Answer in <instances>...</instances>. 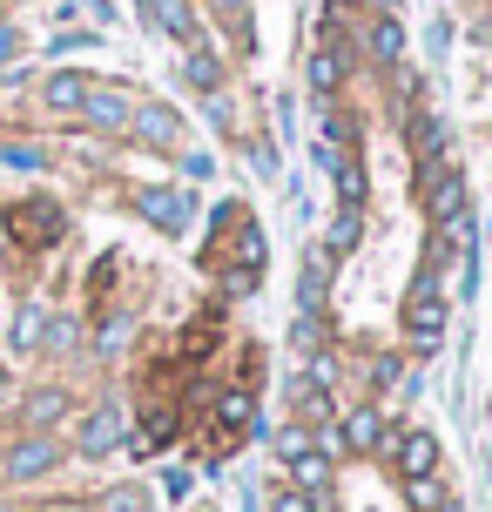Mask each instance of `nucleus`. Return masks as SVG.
<instances>
[{
  "mask_svg": "<svg viewBox=\"0 0 492 512\" xmlns=\"http://www.w3.org/2000/svg\"><path fill=\"white\" fill-rule=\"evenodd\" d=\"M405 337H412L418 351H439V337H445V290H439L432 270L412 277V297H405Z\"/></svg>",
  "mask_w": 492,
  "mask_h": 512,
  "instance_id": "obj_1",
  "label": "nucleus"
},
{
  "mask_svg": "<svg viewBox=\"0 0 492 512\" xmlns=\"http://www.w3.org/2000/svg\"><path fill=\"white\" fill-rule=\"evenodd\" d=\"M61 230H68V216H61V203H48V196H27V203L7 209V236H14L21 250H48V243H61Z\"/></svg>",
  "mask_w": 492,
  "mask_h": 512,
  "instance_id": "obj_2",
  "label": "nucleus"
},
{
  "mask_svg": "<svg viewBox=\"0 0 492 512\" xmlns=\"http://www.w3.org/2000/svg\"><path fill=\"white\" fill-rule=\"evenodd\" d=\"M135 209H142L162 236H182V230H189V216H196L189 189H142V196H135Z\"/></svg>",
  "mask_w": 492,
  "mask_h": 512,
  "instance_id": "obj_3",
  "label": "nucleus"
},
{
  "mask_svg": "<svg viewBox=\"0 0 492 512\" xmlns=\"http://www.w3.org/2000/svg\"><path fill=\"white\" fill-rule=\"evenodd\" d=\"M122 445V405H95L88 418H81V432H75V452L81 459H102V452H115Z\"/></svg>",
  "mask_w": 492,
  "mask_h": 512,
  "instance_id": "obj_4",
  "label": "nucleus"
},
{
  "mask_svg": "<svg viewBox=\"0 0 492 512\" xmlns=\"http://www.w3.org/2000/svg\"><path fill=\"white\" fill-rule=\"evenodd\" d=\"M257 277H263V230L243 216V223H236V270H230V290H236V297H250V290H257Z\"/></svg>",
  "mask_w": 492,
  "mask_h": 512,
  "instance_id": "obj_5",
  "label": "nucleus"
},
{
  "mask_svg": "<svg viewBox=\"0 0 492 512\" xmlns=\"http://www.w3.org/2000/svg\"><path fill=\"white\" fill-rule=\"evenodd\" d=\"M284 465H290V479H297V492H311L317 512H331V452L304 445V452H297V459H284Z\"/></svg>",
  "mask_w": 492,
  "mask_h": 512,
  "instance_id": "obj_6",
  "label": "nucleus"
},
{
  "mask_svg": "<svg viewBox=\"0 0 492 512\" xmlns=\"http://www.w3.org/2000/svg\"><path fill=\"white\" fill-rule=\"evenodd\" d=\"M439 472V438L432 432H405L398 438V479L412 486V479H432Z\"/></svg>",
  "mask_w": 492,
  "mask_h": 512,
  "instance_id": "obj_7",
  "label": "nucleus"
},
{
  "mask_svg": "<svg viewBox=\"0 0 492 512\" xmlns=\"http://www.w3.org/2000/svg\"><path fill=\"white\" fill-rule=\"evenodd\" d=\"M81 115H88L95 128H129V122H135V102L122 95V88H88Z\"/></svg>",
  "mask_w": 492,
  "mask_h": 512,
  "instance_id": "obj_8",
  "label": "nucleus"
},
{
  "mask_svg": "<svg viewBox=\"0 0 492 512\" xmlns=\"http://www.w3.org/2000/svg\"><path fill=\"white\" fill-rule=\"evenodd\" d=\"M135 135H142L149 149H176V142H182V122H176V108H162V102L135 108Z\"/></svg>",
  "mask_w": 492,
  "mask_h": 512,
  "instance_id": "obj_9",
  "label": "nucleus"
},
{
  "mask_svg": "<svg viewBox=\"0 0 492 512\" xmlns=\"http://www.w3.org/2000/svg\"><path fill=\"white\" fill-rule=\"evenodd\" d=\"M250 425H257V398L250 391H223L216 398V438H243Z\"/></svg>",
  "mask_w": 492,
  "mask_h": 512,
  "instance_id": "obj_10",
  "label": "nucleus"
},
{
  "mask_svg": "<svg viewBox=\"0 0 492 512\" xmlns=\"http://www.w3.org/2000/svg\"><path fill=\"white\" fill-rule=\"evenodd\" d=\"M54 459H61L54 438H27V445H14V459H7V479H41V472H54Z\"/></svg>",
  "mask_w": 492,
  "mask_h": 512,
  "instance_id": "obj_11",
  "label": "nucleus"
},
{
  "mask_svg": "<svg viewBox=\"0 0 492 512\" xmlns=\"http://www.w3.org/2000/svg\"><path fill=\"white\" fill-rule=\"evenodd\" d=\"M88 88H95L88 75H48V88H41V102H48L54 115H81V102H88Z\"/></svg>",
  "mask_w": 492,
  "mask_h": 512,
  "instance_id": "obj_12",
  "label": "nucleus"
},
{
  "mask_svg": "<svg viewBox=\"0 0 492 512\" xmlns=\"http://www.w3.org/2000/svg\"><path fill=\"white\" fill-rule=\"evenodd\" d=\"M378 438H385V418H378V411H371V405L344 411V452H371Z\"/></svg>",
  "mask_w": 492,
  "mask_h": 512,
  "instance_id": "obj_13",
  "label": "nucleus"
},
{
  "mask_svg": "<svg viewBox=\"0 0 492 512\" xmlns=\"http://www.w3.org/2000/svg\"><path fill=\"white\" fill-rule=\"evenodd\" d=\"M398 54H405V27L391 21H371V61H378V68H398Z\"/></svg>",
  "mask_w": 492,
  "mask_h": 512,
  "instance_id": "obj_14",
  "label": "nucleus"
},
{
  "mask_svg": "<svg viewBox=\"0 0 492 512\" xmlns=\"http://www.w3.org/2000/svg\"><path fill=\"white\" fill-rule=\"evenodd\" d=\"M182 75H189V88H203V95H216L223 88V61L209 48H189V61H182Z\"/></svg>",
  "mask_w": 492,
  "mask_h": 512,
  "instance_id": "obj_15",
  "label": "nucleus"
},
{
  "mask_svg": "<svg viewBox=\"0 0 492 512\" xmlns=\"http://www.w3.org/2000/svg\"><path fill=\"white\" fill-rule=\"evenodd\" d=\"M169 438H176V411H169V405H156L149 418H142V438H135V452H162Z\"/></svg>",
  "mask_w": 492,
  "mask_h": 512,
  "instance_id": "obj_16",
  "label": "nucleus"
},
{
  "mask_svg": "<svg viewBox=\"0 0 492 512\" xmlns=\"http://www.w3.org/2000/svg\"><path fill=\"white\" fill-rule=\"evenodd\" d=\"M216 7V21L236 34V48H257V34H250V0H209Z\"/></svg>",
  "mask_w": 492,
  "mask_h": 512,
  "instance_id": "obj_17",
  "label": "nucleus"
},
{
  "mask_svg": "<svg viewBox=\"0 0 492 512\" xmlns=\"http://www.w3.org/2000/svg\"><path fill=\"white\" fill-rule=\"evenodd\" d=\"M337 81H344V61H337V48H317V54H311V88L324 95V102H331Z\"/></svg>",
  "mask_w": 492,
  "mask_h": 512,
  "instance_id": "obj_18",
  "label": "nucleus"
},
{
  "mask_svg": "<svg viewBox=\"0 0 492 512\" xmlns=\"http://www.w3.org/2000/svg\"><path fill=\"white\" fill-rule=\"evenodd\" d=\"M324 283H331V256H311L304 263V317L324 310Z\"/></svg>",
  "mask_w": 492,
  "mask_h": 512,
  "instance_id": "obj_19",
  "label": "nucleus"
},
{
  "mask_svg": "<svg viewBox=\"0 0 492 512\" xmlns=\"http://www.w3.org/2000/svg\"><path fill=\"white\" fill-rule=\"evenodd\" d=\"M149 14H156V27H169L176 41H196V21H189L182 0H149Z\"/></svg>",
  "mask_w": 492,
  "mask_h": 512,
  "instance_id": "obj_20",
  "label": "nucleus"
},
{
  "mask_svg": "<svg viewBox=\"0 0 492 512\" xmlns=\"http://www.w3.org/2000/svg\"><path fill=\"white\" fill-rule=\"evenodd\" d=\"M331 176H337V203H344V209H358V203H364V169L351 162V155H337V169H331Z\"/></svg>",
  "mask_w": 492,
  "mask_h": 512,
  "instance_id": "obj_21",
  "label": "nucleus"
},
{
  "mask_svg": "<svg viewBox=\"0 0 492 512\" xmlns=\"http://www.w3.org/2000/svg\"><path fill=\"white\" fill-rule=\"evenodd\" d=\"M41 324H48V310L21 304V317H14V351H34V344H41Z\"/></svg>",
  "mask_w": 492,
  "mask_h": 512,
  "instance_id": "obj_22",
  "label": "nucleus"
},
{
  "mask_svg": "<svg viewBox=\"0 0 492 512\" xmlns=\"http://www.w3.org/2000/svg\"><path fill=\"white\" fill-rule=\"evenodd\" d=\"M61 411H68V398H61V391H34V398H27V425H54Z\"/></svg>",
  "mask_w": 492,
  "mask_h": 512,
  "instance_id": "obj_23",
  "label": "nucleus"
},
{
  "mask_svg": "<svg viewBox=\"0 0 492 512\" xmlns=\"http://www.w3.org/2000/svg\"><path fill=\"white\" fill-rule=\"evenodd\" d=\"M102 512H149V492H135V486H115L102 499Z\"/></svg>",
  "mask_w": 492,
  "mask_h": 512,
  "instance_id": "obj_24",
  "label": "nucleus"
},
{
  "mask_svg": "<svg viewBox=\"0 0 492 512\" xmlns=\"http://www.w3.org/2000/svg\"><path fill=\"white\" fill-rule=\"evenodd\" d=\"M358 243V209H337V223H331V250H351Z\"/></svg>",
  "mask_w": 492,
  "mask_h": 512,
  "instance_id": "obj_25",
  "label": "nucleus"
},
{
  "mask_svg": "<svg viewBox=\"0 0 492 512\" xmlns=\"http://www.w3.org/2000/svg\"><path fill=\"white\" fill-rule=\"evenodd\" d=\"M304 445H311V438H304V425H284V432H277V459H297Z\"/></svg>",
  "mask_w": 492,
  "mask_h": 512,
  "instance_id": "obj_26",
  "label": "nucleus"
},
{
  "mask_svg": "<svg viewBox=\"0 0 492 512\" xmlns=\"http://www.w3.org/2000/svg\"><path fill=\"white\" fill-rule=\"evenodd\" d=\"M0 162H7V169H41V149H27V142H14V149H0Z\"/></svg>",
  "mask_w": 492,
  "mask_h": 512,
  "instance_id": "obj_27",
  "label": "nucleus"
},
{
  "mask_svg": "<svg viewBox=\"0 0 492 512\" xmlns=\"http://www.w3.org/2000/svg\"><path fill=\"white\" fill-rule=\"evenodd\" d=\"M405 492H412V506H418V512H439V486H432V479H412Z\"/></svg>",
  "mask_w": 492,
  "mask_h": 512,
  "instance_id": "obj_28",
  "label": "nucleus"
},
{
  "mask_svg": "<svg viewBox=\"0 0 492 512\" xmlns=\"http://www.w3.org/2000/svg\"><path fill=\"white\" fill-rule=\"evenodd\" d=\"M277 512H317V499H311V492H297V486H284V492H277Z\"/></svg>",
  "mask_w": 492,
  "mask_h": 512,
  "instance_id": "obj_29",
  "label": "nucleus"
},
{
  "mask_svg": "<svg viewBox=\"0 0 492 512\" xmlns=\"http://www.w3.org/2000/svg\"><path fill=\"white\" fill-rule=\"evenodd\" d=\"M14 54H21V34H14V27L0 21V61H14Z\"/></svg>",
  "mask_w": 492,
  "mask_h": 512,
  "instance_id": "obj_30",
  "label": "nucleus"
},
{
  "mask_svg": "<svg viewBox=\"0 0 492 512\" xmlns=\"http://www.w3.org/2000/svg\"><path fill=\"white\" fill-rule=\"evenodd\" d=\"M0 512H21V506H0Z\"/></svg>",
  "mask_w": 492,
  "mask_h": 512,
  "instance_id": "obj_31",
  "label": "nucleus"
},
{
  "mask_svg": "<svg viewBox=\"0 0 492 512\" xmlns=\"http://www.w3.org/2000/svg\"><path fill=\"white\" fill-rule=\"evenodd\" d=\"M439 512H459V506H439Z\"/></svg>",
  "mask_w": 492,
  "mask_h": 512,
  "instance_id": "obj_32",
  "label": "nucleus"
}]
</instances>
